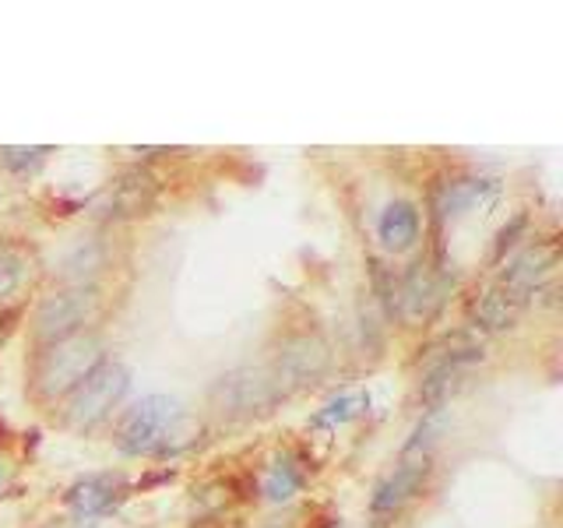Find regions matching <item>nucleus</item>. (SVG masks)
<instances>
[{
	"mask_svg": "<svg viewBox=\"0 0 563 528\" xmlns=\"http://www.w3.org/2000/svg\"><path fill=\"white\" fill-rule=\"evenodd\" d=\"M102 363V339L96 331H78L70 339L43 345L32 370V392L40 402L67 398Z\"/></svg>",
	"mask_w": 563,
	"mask_h": 528,
	"instance_id": "obj_1",
	"label": "nucleus"
},
{
	"mask_svg": "<svg viewBox=\"0 0 563 528\" xmlns=\"http://www.w3.org/2000/svg\"><path fill=\"white\" fill-rule=\"evenodd\" d=\"M187 413L184 405L169 395H148L134 402L117 422V448L123 454H166L173 451L176 440L184 437Z\"/></svg>",
	"mask_w": 563,
	"mask_h": 528,
	"instance_id": "obj_2",
	"label": "nucleus"
},
{
	"mask_svg": "<svg viewBox=\"0 0 563 528\" xmlns=\"http://www.w3.org/2000/svg\"><path fill=\"white\" fill-rule=\"evenodd\" d=\"M131 387V370L123 363L102 360L92 374H88L75 392L67 395L64 405V422L70 430H92L102 419H110L113 409L123 402Z\"/></svg>",
	"mask_w": 563,
	"mask_h": 528,
	"instance_id": "obj_3",
	"label": "nucleus"
},
{
	"mask_svg": "<svg viewBox=\"0 0 563 528\" xmlns=\"http://www.w3.org/2000/svg\"><path fill=\"white\" fill-rule=\"evenodd\" d=\"M211 409L225 419H254L272 413V405L282 398L272 370L264 366H240L222 374L211 384Z\"/></svg>",
	"mask_w": 563,
	"mask_h": 528,
	"instance_id": "obj_4",
	"label": "nucleus"
},
{
	"mask_svg": "<svg viewBox=\"0 0 563 528\" xmlns=\"http://www.w3.org/2000/svg\"><path fill=\"white\" fill-rule=\"evenodd\" d=\"M99 310V289L96 286H67L49 293L32 314V339L53 345L60 339L85 331V321H92Z\"/></svg>",
	"mask_w": 563,
	"mask_h": 528,
	"instance_id": "obj_5",
	"label": "nucleus"
},
{
	"mask_svg": "<svg viewBox=\"0 0 563 528\" xmlns=\"http://www.w3.org/2000/svg\"><path fill=\"white\" fill-rule=\"evenodd\" d=\"M328 363H331V352L317 334H292V339H286L278 349L272 377L278 384V392L286 395V392H296V387L313 384L317 377H324Z\"/></svg>",
	"mask_w": 563,
	"mask_h": 528,
	"instance_id": "obj_6",
	"label": "nucleus"
},
{
	"mask_svg": "<svg viewBox=\"0 0 563 528\" xmlns=\"http://www.w3.org/2000/svg\"><path fill=\"white\" fill-rule=\"evenodd\" d=\"M444 293H448V278L440 275L430 261H416L398 282V293H395L401 321H409V324L430 321L437 307L444 304Z\"/></svg>",
	"mask_w": 563,
	"mask_h": 528,
	"instance_id": "obj_7",
	"label": "nucleus"
},
{
	"mask_svg": "<svg viewBox=\"0 0 563 528\" xmlns=\"http://www.w3.org/2000/svg\"><path fill=\"white\" fill-rule=\"evenodd\" d=\"M556 261H560L556 243H532L528 251H521L515 261L507 264V272L500 278V289L525 299L528 293H536L550 282V275L556 272Z\"/></svg>",
	"mask_w": 563,
	"mask_h": 528,
	"instance_id": "obj_8",
	"label": "nucleus"
},
{
	"mask_svg": "<svg viewBox=\"0 0 563 528\" xmlns=\"http://www.w3.org/2000/svg\"><path fill=\"white\" fill-rule=\"evenodd\" d=\"M427 472H430V451L405 448L401 465L391 475H387V480L374 493V510H377V515H384V510H398V507L409 504L419 493L422 480H427Z\"/></svg>",
	"mask_w": 563,
	"mask_h": 528,
	"instance_id": "obj_9",
	"label": "nucleus"
},
{
	"mask_svg": "<svg viewBox=\"0 0 563 528\" xmlns=\"http://www.w3.org/2000/svg\"><path fill=\"white\" fill-rule=\"evenodd\" d=\"M155 198H158L155 176L148 169H128L117 176V184L106 194V208H110V216L117 219H137V216H148Z\"/></svg>",
	"mask_w": 563,
	"mask_h": 528,
	"instance_id": "obj_10",
	"label": "nucleus"
},
{
	"mask_svg": "<svg viewBox=\"0 0 563 528\" xmlns=\"http://www.w3.org/2000/svg\"><path fill=\"white\" fill-rule=\"evenodd\" d=\"M123 497V480L113 472H92L64 493V501L78 515H102Z\"/></svg>",
	"mask_w": 563,
	"mask_h": 528,
	"instance_id": "obj_11",
	"label": "nucleus"
},
{
	"mask_svg": "<svg viewBox=\"0 0 563 528\" xmlns=\"http://www.w3.org/2000/svg\"><path fill=\"white\" fill-rule=\"evenodd\" d=\"M521 310H525V299L510 296L500 286H493L475 299L472 314H475V324H479L483 331H510L521 321Z\"/></svg>",
	"mask_w": 563,
	"mask_h": 528,
	"instance_id": "obj_12",
	"label": "nucleus"
},
{
	"mask_svg": "<svg viewBox=\"0 0 563 528\" xmlns=\"http://www.w3.org/2000/svg\"><path fill=\"white\" fill-rule=\"evenodd\" d=\"M380 243L387 251H409V246L419 240V211L409 201H391L380 211L377 222Z\"/></svg>",
	"mask_w": 563,
	"mask_h": 528,
	"instance_id": "obj_13",
	"label": "nucleus"
},
{
	"mask_svg": "<svg viewBox=\"0 0 563 528\" xmlns=\"http://www.w3.org/2000/svg\"><path fill=\"white\" fill-rule=\"evenodd\" d=\"M366 409H369V395L366 392H342V395H334L324 409H317V416L310 419V427H321V430L345 427V422L360 419Z\"/></svg>",
	"mask_w": 563,
	"mask_h": 528,
	"instance_id": "obj_14",
	"label": "nucleus"
},
{
	"mask_svg": "<svg viewBox=\"0 0 563 528\" xmlns=\"http://www.w3.org/2000/svg\"><path fill=\"white\" fill-rule=\"evenodd\" d=\"M493 180H483V176H462V180H451L440 190V211L444 216H457V211L472 208L475 201H483L486 194H493Z\"/></svg>",
	"mask_w": 563,
	"mask_h": 528,
	"instance_id": "obj_15",
	"label": "nucleus"
},
{
	"mask_svg": "<svg viewBox=\"0 0 563 528\" xmlns=\"http://www.w3.org/2000/svg\"><path fill=\"white\" fill-rule=\"evenodd\" d=\"M299 486H303V475H299V469L289 462V458L275 462L261 480V490H264V497H268V501H289Z\"/></svg>",
	"mask_w": 563,
	"mask_h": 528,
	"instance_id": "obj_16",
	"label": "nucleus"
},
{
	"mask_svg": "<svg viewBox=\"0 0 563 528\" xmlns=\"http://www.w3.org/2000/svg\"><path fill=\"white\" fill-rule=\"evenodd\" d=\"M25 275H29L25 254L18 251V246H11V243L0 246V304H4L8 296H14L18 289H22Z\"/></svg>",
	"mask_w": 563,
	"mask_h": 528,
	"instance_id": "obj_17",
	"label": "nucleus"
},
{
	"mask_svg": "<svg viewBox=\"0 0 563 528\" xmlns=\"http://www.w3.org/2000/svg\"><path fill=\"white\" fill-rule=\"evenodd\" d=\"M99 268H102V251L96 243H88V246L81 243L78 251L64 261V278H70L75 286H92V282H85V278H92Z\"/></svg>",
	"mask_w": 563,
	"mask_h": 528,
	"instance_id": "obj_18",
	"label": "nucleus"
},
{
	"mask_svg": "<svg viewBox=\"0 0 563 528\" xmlns=\"http://www.w3.org/2000/svg\"><path fill=\"white\" fill-rule=\"evenodd\" d=\"M46 155H49V148H4V152H0V158H4V166H11V169L40 166Z\"/></svg>",
	"mask_w": 563,
	"mask_h": 528,
	"instance_id": "obj_19",
	"label": "nucleus"
},
{
	"mask_svg": "<svg viewBox=\"0 0 563 528\" xmlns=\"http://www.w3.org/2000/svg\"><path fill=\"white\" fill-rule=\"evenodd\" d=\"M521 229H525V219L518 216V219H515V226H510V229H504V233H500V240H497V257H500V254L507 251L510 243H515V237L521 233Z\"/></svg>",
	"mask_w": 563,
	"mask_h": 528,
	"instance_id": "obj_20",
	"label": "nucleus"
},
{
	"mask_svg": "<svg viewBox=\"0 0 563 528\" xmlns=\"http://www.w3.org/2000/svg\"><path fill=\"white\" fill-rule=\"evenodd\" d=\"M11 475H14V469H11V458L0 454V493H4V490L11 486Z\"/></svg>",
	"mask_w": 563,
	"mask_h": 528,
	"instance_id": "obj_21",
	"label": "nucleus"
}]
</instances>
